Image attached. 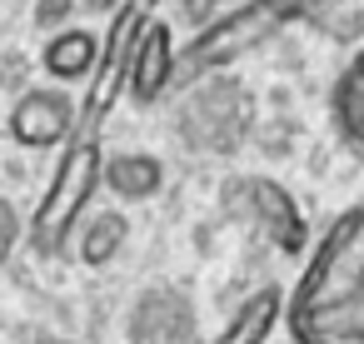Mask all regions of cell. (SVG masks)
Instances as JSON below:
<instances>
[{"label": "cell", "instance_id": "12", "mask_svg": "<svg viewBox=\"0 0 364 344\" xmlns=\"http://www.w3.org/2000/svg\"><path fill=\"white\" fill-rule=\"evenodd\" d=\"M26 215L16 210V200H6V195H0V269H6L11 264V254H16V244L26 240Z\"/></svg>", "mask_w": 364, "mask_h": 344}, {"label": "cell", "instance_id": "10", "mask_svg": "<svg viewBox=\"0 0 364 344\" xmlns=\"http://www.w3.org/2000/svg\"><path fill=\"white\" fill-rule=\"evenodd\" d=\"M125 240H130V220H125L120 210H90V215L80 220L70 249H75V259H80L85 269H105V264L125 249Z\"/></svg>", "mask_w": 364, "mask_h": 344}, {"label": "cell", "instance_id": "5", "mask_svg": "<svg viewBox=\"0 0 364 344\" xmlns=\"http://www.w3.org/2000/svg\"><path fill=\"white\" fill-rule=\"evenodd\" d=\"M11 140L21 150H60L80 135V100L55 80V85H31L6 120Z\"/></svg>", "mask_w": 364, "mask_h": 344}, {"label": "cell", "instance_id": "4", "mask_svg": "<svg viewBox=\"0 0 364 344\" xmlns=\"http://www.w3.org/2000/svg\"><path fill=\"white\" fill-rule=\"evenodd\" d=\"M220 205L240 220H250L255 230H264V240L279 249V254H304L309 244V225L294 205V195L279 185V180H259V175H245V180H230Z\"/></svg>", "mask_w": 364, "mask_h": 344}, {"label": "cell", "instance_id": "6", "mask_svg": "<svg viewBox=\"0 0 364 344\" xmlns=\"http://www.w3.org/2000/svg\"><path fill=\"white\" fill-rule=\"evenodd\" d=\"M180 75V55H175V36L165 21H145L140 41H135V60H130V100L135 105H155Z\"/></svg>", "mask_w": 364, "mask_h": 344}, {"label": "cell", "instance_id": "9", "mask_svg": "<svg viewBox=\"0 0 364 344\" xmlns=\"http://www.w3.org/2000/svg\"><path fill=\"white\" fill-rule=\"evenodd\" d=\"M329 120H334L339 140L364 160V45L354 50V60L339 70V80L329 90Z\"/></svg>", "mask_w": 364, "mask_h": 344}, {"label": "cell", "instance_id": "8", "mask_svg": "<svg viewBox=\"0 0 364 344\" xmlns=\"http://www.w3.org/2000/svg\"><path fill=\"white\" fill-rule=\"evenodd\" d=\"M100 50H105V36H95V31H85V26H65V31H55V36L46 41L41 65H46L50 80L75 85V80H90V75H95Z\"/></svg>", "mask_w": 364, "mask_h": 344}, {"label": "cell", "instance_id": "2", "mask_svg": "<svg viewBox=\"0 0 364 344\" xmlns=\"http://www.w3.org/2000/svg\"><path fill=\"white\" fill-rule=\"evenodd\" d=\"M100 190H105V145H100V135L80 130V135L60 150V165H55L46 195H41L36 215H31V230H26V235H31V249H36L41 259L65 254Z\"/></svg>", "mask_w": 364, "mask_h": 344}, {"label": "cell", "instance_id": "3", "mask_svg": "<svg viewBox=\"0 0 364 344\" xmlns=\"http://www.w3.org/2000/svg\"><path fill=\"white\" fill-rule=\"evenodd\" d=\"M289 21H304L299 0H245V6L215 16L180 50V75L175 80H210V75L230 70L235 60H245L250 50H259L269 36H279Z\"/></svg>", "mask_w": 364, "mask_h": 344}, {"label": "cell", "instance_id": "7", "mask_svg": "<svg viewBox=\"0 0 364 344\" xmlns=\"http://www.w3.org/2000/svg\"><path fill=\"white\" fill-rule=\"evenodd\" d=\"M284 309H289V289L259 284V289H250L235 304V314L225 319V329L215 339H205V344H269V334L284 324Z\"/></svg>", "mask_w": 364, "mask_h": 344}, {"label": "cell", "instance_id": "1", "mask_svg": "<svg viewBox=\"0 0 364 344\" xmlns=\"http://www.w3.org/2000/svg\"><path fill=\"white\" fill-rule=\"evenodd\" d=\"M294 344H364V195L314 240L284 309Z\"/></svg>", "mask_w": 364, "mask_h": 344}, {"label": "cell", "instance_id": "11", "mask_svg": "<svg viewBox=\"0 0 364 344\" xmlns=\"http://www.w3.org/2000/svg\"><path fill=\"white\" fill-rule=\"evenodd\" d=\"M105 185L110 195L120 200H155L160 185H165V165L150 155V150H120V155H105Z\"/></svg>", "mask_w": 364, "mask_h": 344}]
</instances>
